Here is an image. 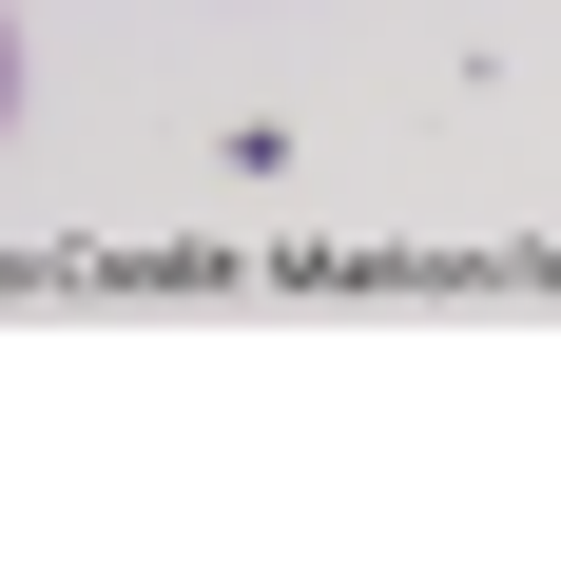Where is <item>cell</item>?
Returning a JSON list of instances; mask_svg holds the SVG:
<instances>
[{
	"label": "cell",
	"instance_id": "6da1fadb",
	"mask_svg": "<svg viewBox=\"0 0 561 561\" xmlns=\"http://www.w3.org/2000/svg\"><path fill=\"white\" fill-rule=\"evenodd\" d=\"M20 98H39V78H20V0H0V136H20Z\"/></svg>",
	"mask_w": 561,
	"mask_h": 561
}]
</instances>
